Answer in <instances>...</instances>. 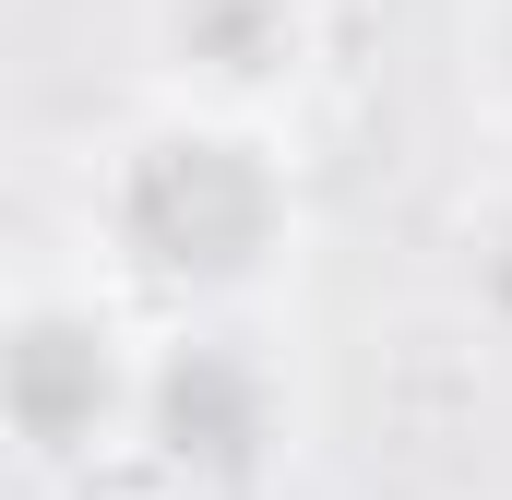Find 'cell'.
<instances>
[{
    "label": "cell",
    "instance_id": "6da1fadb",
    "mask_svg": "<svg viewBox=\"0 0 512 500\" xmlns=\"http://www.w3.org/2000/svg\"><path fill=\"white\" fill-rule=\"evenodd\" d=\"M120 239L155 274L227 286L274 239V179H262L239 143H215V131H167V143L131 155V179H120Z\"/></svg>",
    "mask_w": 512,
    "mask_h": 500
},
{
    "label": "cell",
    "instance_id": "7a4b0ae2",
    "mask_svg": "<svg viewBox=\"0 0 512 500\" xmlns=\"http://www.w3.org/2000/svg\"><path fill=\"white\" fill-rule=\"evenodd\" d=\"M155 429H167L179 465H251L262 453V381L227 346H191L179 370L155 381Z\"/></svg>",
    "mask_w": 512,
    "mask_h": 500
},
{
    "label": "cell",
    "instance_id": "3957f363",
    "mask_svg": "<svg viewBox=\"0 0 512 500\" xmlns=\"http://www.w3.org/2000/svg\"><path fill=\"white\" fill-rule=\"evenodd\" d=\"M108 346L84 334V322H24V346H12V417L36 429V441H84L96 417H108Z\"/></svg>",
    "mask_w": 512,
    "mask_h": 500
},
{
    "label": "cell",
    "instance_id": "277c9868",
    "mask_svg": "<svg viewBox=\"0 0 512 500\" xmlns=\"http://www.w3.org/2000/svg\"><path fill=\"white\" fill-rule=\"evenodd\" d=\"M286 36H298L286 0H179V48H191L203 72H239V84H251V72L286 60Z\"/></svg>",
    "mask_w": 512,
    "mask_h": 500
},
{
    "label": "cell",
    "instance_id": "5b68a950",
    "mask_svg": "<svg viewBox=\"0 0 512 500\" xmlns=\"http://www.w3.org/2000/svg\"><path fill=\"white\" fill-rule=\"evenodd\" d=\"M501 298H512V262H501Z\"/></svg>",
    "mask_w": 512,
    "mask_h": 500
}]
</instances>
